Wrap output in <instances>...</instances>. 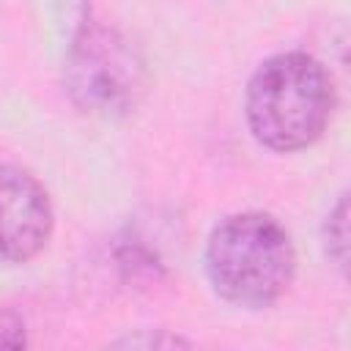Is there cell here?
<instances>
[{"label":"cell","mask_w":351,"mask_h":351,"mask_svg":"<svg viewBox=\"0 0 351 351\" xmlns=\"http://www.w3.org/2000/svg\"><path fill=\"white\" fill-rule=\"evenodd\" d=\"M324 252L326 258L346 269V261H348V200L346 195L337 197V203L329 208L326 219H324Z\"/></svg>","instance_id":"5"},{"label":"cell","mask_w":351,"mask_h":351,"mask_svg":"<svg viewBox=\"0 0 351 351\" xmlns=\"http://www.w3.org/2000/svg\"><path fill=\"white\" fill-rule=\"evenodd\" d=\"M335 82L310 52H277L250 77L244 118L250 134L269 151L293 154L310 148L329 126Z\"/></svg>","instance_id":"1"},{"label":"cell","mask_w":351,"mask_h":351,"mask_svg":"<svg viewBox=\"0 0 351 351\" xmlns=\"http://www.w3.org/2000/svg\"><path fill=\"white\" fill-rule=\"evenodd\" d=\"M63 85L80 112L104 121L123 118L145 96V58L115 25L85 16L66 52Z\"/></svg>","instance_id":"3"},{"label":"cell","mask_w":351,"mask_h":351,"mask_svg":"<svg viewBox=\"0 0 351 351\" xmlns=\"http://www.w3.org/2000/svg\"><path fill=\"white\" fill-rule=\"evenodd\" d=\"M25 343H27L25 321L14 310L0 307V348H22Z\"/></svg>","instance_id":"6"},{"label":"cell","mask_w":351,"mask_h":351,"mask_svg":"<svg viewBox=\"0 0 351 351\" xmlns=\"http://www.w3.org/2000/svg\"><path fill=\"white\" fill-rule=\"evenodd\" d=\"M203 266L219 299L244 310H263L291 288L296 277V247L277 217L239 211L211 228Z\"/></svg>","instance_id":"2"},{"label":"cell","mask_w":351,"mask_h":351,"mask_svg":"<svg viewBox=\"0 0 351 351\" xmlns=\"http://www.w3.org/2000/svg\"><path fill=\"white\" fill-rule=\"evenodd\" d=\"M55 208L44 184L0 162V263H27L49 244Z\"/></svg>","instance_id":"4"},{"label":"cell","mask_w":351,"mask_h":351,"mask_svg":"<svg viewBox=\"0 0 351 351\" xmlns=\"http://www.w3.org/2000/svg\"><path fill=\"white\" fill-rule=\"evenodd\" d=\"M115 346H126V348H137V346H145V348H176V346H189V340L173 337V335H134V337L115 340Z\"/></svg>","instance_id":"7"}]
</instances>
